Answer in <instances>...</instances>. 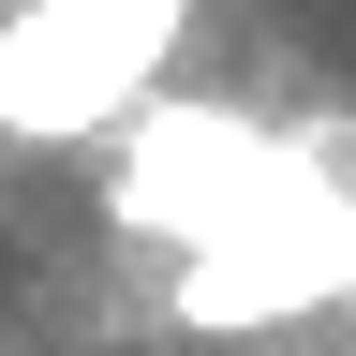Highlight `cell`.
Returning a JSON list of instances; mask_svg holds the SVG:
<instances>
[{
	"mask_svg": "<svg viewBox=\"0 0 356 356\" xmlns=\"http://www.w3.org/2000/svg\"><path fill=\"white\" fill-rule=\"evenodd\" d=\"M178 0H30L0 30V134H104L149 89Z\"/></svg>",
	"mask_w": 356,
	"mask_h": 356,
	"instance_id": "6da1fadb",
	"label": "cell"
}]
</instances>
